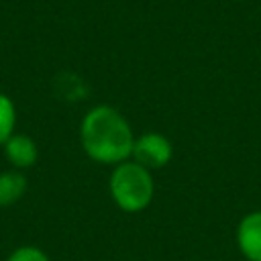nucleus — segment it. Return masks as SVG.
Instances as JSON below:
<instances>
[{"instance_id":"nucleus-1","label":"nucleus","mask_w":261,"mask_h":261,"mask_svg":"<svg viewBox=\"0 0 261 261\" xmlns=\"http://www.w3.org/2000/svg\"><path fill=\"white\" fill-rule=\"evenodd\" d=\"M80 143L84 153L104 165H118L133 155L135 135L128 120L112 106L90 108L80 122Z\"/></svg>"},{"instance_id":"nucleus-2","label":"nucleus","mask_w":261,"mask_h":261,"mask_svg":"<svg viewBox=\"0 0 261 261\" xmlns=\"http://www.w3.org/2000/svg\"><path fill=\"white\" fill-rule=\"evenodd\" d=\"M112 202L124 212L145 210L155 194V184L151 171L137 161H122L114 165L108 181Z\"/></svg>"},{"instance_id":"nucleus-3","label":"nucleus","mask_w":261,"mask_h":261,"mask_svg":"<svg viewBox=\"0 0 261 261\" xmlns=\"http://www.w3.org/2000/svg\"><path fill=\"white\" fill-rule=\"evenodd\" d=\"M130 157H133V161L141 163L149 171L159 169V167H165L171 161L173 145L161 133H145V135L135 139V147H133Z\"/></svg>"},{"instance_id":"nucleus-4","label":"nucleus","mask_w":261,"mask_h":261,"mask_svg":"<svg viewBox=\"0 0 261 261\" xmlns=\"http://www.w3.org/2000/svg\"><path fill=\"white\" fill-rule=\"evenodd\" d=\"M237 245L245 259L261 261V210L241 218L237 226Z\"/></svg>"},{"instance_id":"nucleus-5","label":"nucleus","mask_w":261,"mask_h":261,"mask_svg":"<svg viewBox=\"0 0 261 261\" xmlns=\"http://www.w3.org/2000/svg\"><path fill=\"white\" fill-rule=\"evenodd\" d=\"M6 161L12 165V169H29L37 163L39 159V147L35 143L33 137L22 135V133H14L2 147Z\"/></svg>"},{"instance_id":"nucleus-6","label":"nucleus","mask_w":261,"mask_h":261,"mask_svg":"<svg viewBox=\"0 0 261 261\" xmlns=\"http://www.w3.org/2000/svg\"><path fill=\"white\" fill-rule=\"evenodd\" d=\"M27 177L18 169L0 171V206H10L18 202L27 192Z\"/></svg>"},{"instance_id":"nucleus-7","label":"nucleus","mask_w":261,"mask_h":261,"mask_svg":"<svg viewBox=\"0 0 261 261\" xmlns=\"http://www.w3.org/2000/svg\"><path fill=\"white\" fill-rule=\"evenodd\" d=\"M14 126H16V106L8 94L0 92V149L14 135Z\"/></svg>"},{"instance_id":"nucleus-8","label":"nucleus","mask_w":261,"mask_h":261,"mask_svg":"<svg viewBox=\"0 0 261 261\" xmlns=\"http://www.w3.org/2000/svg\"><path fill=\"white\" fill-rule=\"evenodd\" d=\"M4 261H51V259L43 249L35 245H22V247H16Z\"/></svg>"}]
</instances>
